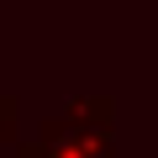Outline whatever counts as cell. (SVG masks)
Listing matches in <instances>:
<instances>
[{
    "mask_svg": "<svg viewBox=\"0 0 158 158\" xmlns=\"http://www.w3.org/2000/svg\"><path fill=\"white\" fill-rule=\"evenodd\" d=\"M16 158H116L111 100H74L69 116L48 121L37 142H21Z\"/></svg>",
    "mask_w": 158,
    "mask_h": 158,
    "instance_id": "obj_1",
    "label": "cell"
},
{
    "mask_svg": "<svg viewBox=\"0 0 158 158\" xmlns=\"http://www.w3.org/2000/svg\"><path fill=\"white\" fill-rule=\"evenodd\" d=\"M0 142H16V100L0 95Z\"/></svg>",
    "mask_w": 158,
    "mask_h": 158,
    "instance_id": "obj_2",
    "label": "cell"
}]
</instances>
